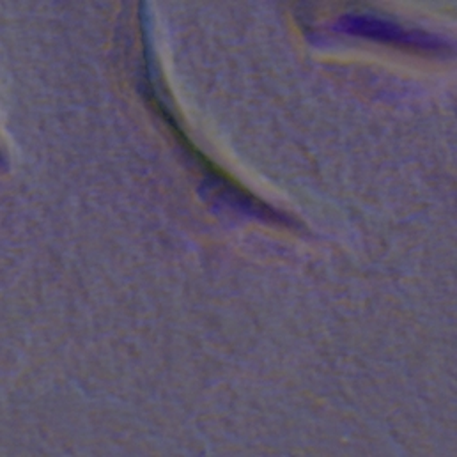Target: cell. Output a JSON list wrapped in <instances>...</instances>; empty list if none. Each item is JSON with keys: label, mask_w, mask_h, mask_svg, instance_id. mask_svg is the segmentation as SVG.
Segmentation results:
<instances>
[{"label": "cell", "mask_w": 457, "mask_h": 457, "mask_svg": "<svg viewBox=\"0 0 457 457\" xmlns=\"http://www.w3.org/2000/svg\"><path fill=\"white\" fill-rule=\"evenodd\" d=\"M334 29L349 36H358L410 52L444 54L445 50H451V45L436 34L422 29H411L397 23L395 20L367 12H345L337 18Z\"/></svg>", "instance_id": "1"}]
</instances>
